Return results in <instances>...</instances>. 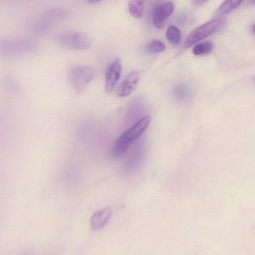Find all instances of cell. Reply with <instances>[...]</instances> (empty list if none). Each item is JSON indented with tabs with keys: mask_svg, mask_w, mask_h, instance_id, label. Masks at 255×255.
<instances>
[{
	"mask_svg": "<svg viewBox=\"0 0 255 255\" xmlns=\"http://www.w3.org/2000/svg\"><path fill=\"white\" fill-rule=\"evenodd\" d=\"M96 74V70L91 66L75 64L69 67L67 77L73 90L77 94H81Z\"/></svg>",
	"mask_w": 255,
	"mask_h": 255,
	"instance_id": "1",
	"label": "cell"
},
{
	"mask_svg": "<svg viewBox=\"0 0 255 255\" xmlns=\"http://www.w3.org/2000/svg\"><path fill=\"white\" fill-rule=\"evenodd\" d=\"M56 41L60 46L72 50H87L92 45L91 39L87 35L76 30H66L59 33Z\"/></svg>",
	"mask_w": 255,
	"mask_h": 255,
	"instance_id": "2",
	"label": "cell"
},
{
	"mask_svg": "<svg viewBox=\"0 0 255 255\" xmlns=\"http://www.w3.org/2000/svg\"><path fill=\"white\" fill-rule=\"evenodd\" d=\"M226 22L222 19L209 21L193 30L187 37L184 47L189 48L200 40L221 30Z\"/></svg>",
	"mask_w": 255,
	"mask_h": 255,
	"instance_id": "3",
	"label": "cell"
},
{
	"mask_svg": "<svg viewBox=\"0 0 255 255\" xmlns=\"http://www.w3.org/2000/svg\"><path fill=\"white\" fill-rule=\"evenodd\" d=\"M122 64L120 58H117L108 65L105 75V91L111 93L115 88L121 76Z\"/></svg>",
	"mask_w": 255,
	"mask_h": 255,
	"instance_id": "4",
	"label": "cell"
},
{
	"mask_svg": "<svg viewBox=\"0 0 255 255\" xmlns=\"http://www.w3.org/2000/svg\"><path fill=\"white\" fill-rule=\"evenodd\" d=\"M174 10V4L170 1L160 4L155 8L153 14V22L158 29L164 27L166 20L172 14Z\"/></svg>",
	"mask_w": 255,
	"mask_h": 255,
	"instance_id": "5",
	"label": "cell"
},
{
	"mask_svg": "<svg viewBox=\"0 0 255 255\" xmlns=\"http://www.w3.org/2000/svg\"><path fill=\"white\" fill-rule=\"evenodd\" d=\"M140 79V72L131 71L122 81L119 87L117 94L119 97H125L130 95L135 89Z\"/></svg>",
	"mask_w": 255,
	"mask_h": 255,
	"instance_id": "6",
	"label": "cell"
},
{
	"mask_svg": "<svg viewBox=\"0 0 255 255\" xmlns=\"http://www.w3.org/2000/svg\"><path fill=\"white\" fill-rule=\"evenodd\" d=\"M150 123V117L145 116L121 134L130 144L138 138Z\"/></svg>",
	"mask_w": 255,
	"mask_h": 255,
	"instance_id": "7",
	"label": "cell"
},
{
	"mask_svg": "<svg viewBox=\"0 0 255 255\" xmlns=\"http://www.w3.org/2000/svg\"><path fill=\"white\" fill-rule=\"evenodd\" d=\"M112 215L110 208H105L99 210L93 215L91 225L93 230L98 231L103 229L109 221Z\"/></svg>",
	"mask_w": 255,
	"mask_h": 255,
	"instance_id": "8",
	"label": "cell"
},
{
	"mask_svg": "<svg viewBox=\"0 0 255 255\" xmlns=\"http://www.w3.org/2000/svg\"><path fill=\"white\" fill-rule=\"evenodd\" d=\"M244 0H226L217 8L215 15H225L237 7Z\"/></svg>",
	"mask_w": 255,
	"mask_h": 255,
	"instance_id": "9",
	"label": "cell"
},
{
	"mask_svg": "<svg viewBox=\"0 0 255 255\" xmlns=\"http://www.w3.org/2000/svg\"><path fill=\"white\" fill-rule=\"evenodd\" d=\"M128 8L132 16L139 19L143 13L144 2L142 0H130L128 3Z\"/></svg>",
	"mask_w": 255,
	"mask_h": 255,
	"instance_id": "10",
	"label": "cell"
},
{
	"mask_svg": "<svg viewBox=\"0 0 255 255\" xmlns=\"http://www.w3.org/2000/svg\"><path fill=\"white\" fill-rule=\"evenodd\" d=\"M214 49L213 43L206 41L195 45L193 48V53L197 56L204 55L211 53Z\"/></svg>",
	"mask_w": 255,
	"mask_h": 255,
	"instance_id": "11",
	"label": "cell"
},
{
	"mask_svg": "<svg viewBox=\"0 0 255 255\" xmlns=\"http://www.w3.org/2000/svg\"><path fill=\"white\" fill-rule=\"evenodd\" d=\"M166 35L169 42L173 45H177L181 40V33L177 27L171 25L168 27Z\"/></svg>",
	"mask_w": 255,
	"mask_h": 255,
	"instance_id": "12",
	"label": "cell"
},
{
	"mask_svg": "<svg viewBox=\"0 0 255 255\" xmlns=\"http://www.w3.org/2000/svg\"><path fill=\"white\" fill-rule=\"evenodd\" d=\"M67 16V11L60 7H52L48 9L45 13V17L50 20H60L65 18Z\"/></svg>",
	"mask_w": 255,
	"mask_h": 255,
	"instance_id": "13",
	"label": "cell"
},
{
	"mask_svg": "<svg viewBox=\"0 0 255 255\" xmlns=\"http://www.w3.org/2000/svg\"><path fill=\"white\" fill-rule=\"evenodd\" d=\"M165 46L161 41L154 39L150 41L145 47V49L149 53H157L163 51Z\"/></svg>",
	"mask_w": 255,
	"mask_h": 255,
	"instance_id": "14",
	"label": "cell"
},
{
	"mask_svg": "<svg viewBox=\"0 0 255 255\" xmlns=\"http://www.w3.org/2000/svg\"><path fill=\"white\" fill-rule=\"evenodd\" d=\"M175 93L177 95L179 96H185L186 93V89L184 87L180 85L178 87L176 88L175 90Z\"/></svg>",
	"mask_w": 255,
	"mask_h": 255,
	"instance_id": "15",
	"label": "cell"
},
{
	"mask_svg": "<svg viewBox=\"0 0 255 255\" xmlns=\"http://www.w3.org/2000/svg\"><path fill=\"white\" fill-rule=\"evenodd\" d=\"M208 0H194L195 3L198 5H201L205 3Z\"/></svg>",
	"mask_w": 255,
	"mask_h": 255,
	"instance_id": "16",
	"label": "cell"
},
{
	"mask_svg": "<svg viewBox=\"0 0 255 255\" xmlns=\"http://www.w3.org/2000/svg\"><path fill=\"white\" fill-rule=\"evenodd\" d=\"M87 1L90 3H96L101 1L103 0H86Z\"/></svg>",
	"mask_w": 255,
	"mask_h": 255,
	"instance_id": "17",
	"label": "cell"
},
{
	"mask_svg": "<svg viewBox=\"0 0 255 255\" xmlns=\"http://www.w3.org/2000/svg\"><path fill=\"white\" fill-rule=\"evenodd\" d=\"M249 3L252 5H255V0H250Z\"/></svg>",
	"mask_w": 255,
	"mask_h": 255,
	"instance_id": "18",
	"label": "cell"
},
{
	"mask_svg": "<svg viewBox=\"0 0 255 255\" xmlns=\"http://www.w3.org/2000/svg\"><path fill=\"white\" fill-rule=\"evenodd\" d=\"M252 31L253 33L255 34V23L252 26Z\"/></svg>",
	"mask_w": 255,
	"mask_h": 255,
	"instance_id": "19",
	"label": "cell"
}]
</instances>
